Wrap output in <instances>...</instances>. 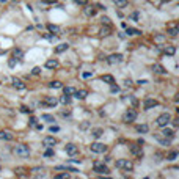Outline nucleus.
<instances>
[{
	"label": "nucleus",
	"mask_w": 179,
	"mask_h": 179,
	"mask_svg": "<svg viewBox=\"0 0 179 179\" xmlns=\"http://www.w3.org/2000/svg\"><path fill=\"white\" fill-rule=\"evenodd\" d=\"M126 33H127L129 36H134V35H142V31H140V30L132 28V27H126Z\"/></svg>",
	"instance_id": "22"
},
{
	"label": "nucleus",
	"mask_w": 179,
	"mask_h": 179,
	"mask_svg": "<svg viewBox=\"0 0 179 179\" xmlns=\"http://www.w3.org/2000/svg\"><path fill=\"white\" fill-rule=\"evenodd\" d=\"M42 3H47V5H53V3H57V0H42Z\"/></svg>",
	"instance_id": "50"
},
{
	"label": "nucleus",
	"mask_w": 179,
	"mask_h": 179,
	"mask_svg": "<svg viewBox=\"0 0 179 179\" xmlns=\"http://www.w3.org/2000/svg\"><path fill=\"white\" fill-rule=\"evenodd\" d=\"M82 77H83V79H88V77H93V71H85V72H82Z\"/></svg>",
	"instance_id": "39"
},
{
	"label": "nucleus",
	"mask_w": 179,
	"mask_h": 179,
	"mask_svg": "<svg viewBox=\"0 0 179 179\" xmlns=\"http://www.w3.org/2000/svg\"><path fill=\"white\" fill-rule=\"evenodd\" d=\"M157 105H159V102H157L156 99H153V97H148V99L143 102L145 110H151V109H154V107H157Z\"/></svg>",
	"instance_id": "8"
},
{
	"label": "nucleus",
	"mask_w": 179,
	"mask_h": 179,
	"mask_svg": "<svg viewBox=\"0 0 179 179\" xmlns=\"http://www.w3.org/2000/svg\"><path fill=\"white\" fill-rule=\"evenodd\" d=\"M60 102H61V104H64V105H68V104L71 102V96H68V94H63V96L60 97Z\"/></svg>",
	"instance_id": "30"
},
{
	"label": "nucleus",
	"mask_w": 179,
	"mask_h": 179,
	"mask_svg": "<svg viewBox=\"0 0 179 179\" xmlns=\"http://www.w3.org/2000/svg\"><path fill=\"white\" fill-rule=\"evenodd\" d=\"M115 5L118 8H126L127 6V0H115Z\"/></svg>",
	"instance_id": "33"
},
{
	"label": "nucleus",
	"mask_w": 179,
	"mask_h": 179,
	"mask_svg": "<svg viewBox=\"0 0 179 179\" xmlns=\"http://www.w3.org/2000/svg\"><path fill=\"white\" fill-rule=\"evenodd\" d=\"M14 137H13V134H9V132H0V140H6V142H9V140H13Z\"/></svg>",
	"instance_id": "24"
},
{
	"label": "nucleus",
	"mask_w": 179,
	"mask_h": 179,
	"mask_svg": "<svg viewBox=\"0 0 179 179\" xmlns=\"http://www.w3.org/2000/svg\"><path fill=\"white\" fill-rule=\"evenodd\" d=\"M101 20H102V24H105V25H110V19H109L107 16H102V17H101Z\"/></svg>",
	"instance_id": "42"
},
{
	"label": "nucleus",
	"mask_w": 179,
	"mask_h": 179,
	"mask_svg": "<svg viewBox=\"0 0 179 179\" xmlns=\"http://www.w3.org/2000/svg\"><path fill=\"white\" fill-rule=\"evenodd\" d=\"M44 156H46V157H52V156H53V149H52V148H47V149L44 151Z\"/></svg>",
	"instance_id": "37"
},
{
	"label": "nucleus",
	"mask_w": 179,
	"mask_h": 179,
	"mask_svg": "<svg viewBox=\"0 0 179 179\" xmlns=\"http://www.w3.org/2000/svg\"><path fill=\"white\" fill-rule=\"evenodd\" d=\"M42 104H44V105H47V107H52V109H53V107L58 104V99H57V97H53V96H47V97L42 101Z\"/></svg>",
	"instance_id": "10"
},
{
	"label": "nucleus",
	"mask_w": 179,
	"mask_h": 179,
	"mask_svg": "<svg viewBox=\"0 0 179 179\" xmlns=\"http://www.w3.org/2000/svg\"><path fill=\"white\" fill-rule=\"evenodd\" d=\"M110 90H112V93H118V91H120V86H116V85L112 83V88H110Z\"/></svg>",
	"instance_id": "46"
},
{
	"label": "nucleus",
	"mask_w": 179,
	"mask_h": 179,
	"mask_svg": "<svg viewBox=\"0 0 179 179\" xmlns=\"http://www.w3.org/2000/svg\"><path fill=\"white\" fill-rule=\"evenodd\" d=\"M101 79H102V82H105V83H109V85L115 83V79H113V75H110V74H104Z\"/></svg>",
	"instance_id": "21"
},
{
	"label": "nucleus",
	"mask_w": 179,
	"mask_h": 179,
	"mask_svg": "<svg viewBox=\"0 0 179 179\" xmlns=\"http://www.w3.org/2000/svg\"><path fill=\"white\" fill-rule=\"evenodd\" d=\"M13 86L17 88V90H25V83H24L20 79H16V77L13 79Z\"/></svg>",
	"instance_id": "15"
},
{
	"label": "nucleus",
	"mask_w": 179,
	"mask_h": 179,
	"mask_svg": "<svg viewBox=\"0 0 179 179\" xmlns=\"http://www.w3.org/2000/svg\"><path fill=\"white\" fill-rule=\"evenodd\" d=\"M162 135H164L165 138H167V137H168V138H171V137L175 135V132H173L171 129H167V126H165V129L162 131Z\"/></svg>",
	"instance_id": "29"
},
{
	"label": "nucleus",
	"mask_w": 179,
	"mask_h": 179,
	"mask_svg": "<svg viewBox=\"0 0 179 179\" xmlns=\"http://www.w3.org/2000/svg\"><path fill=\"white\" fill-rule=\"evenodd\" d=\"M156 41H164V35H157L156 36Z\"/></svg>",
	"instance_id": "52"
},
{
	"label": "nucleus",
	"mask_w": 179,
	"mask_h": 179,
	"mask_svg": "<svg viewBox=\"0 0 179 179\" xmlns=\"http://www.w3.org/2000/svg\"><path fill=\"white\" fill-rule=\"evenodd\" d=\"M109 35H110V27L109 25H105L99 30V36H109Z\"/></svg>",
	"instance_id": "26"
},
{
	"label": "nucleus",
	"mask_w": 179,
	"mask_h": 179,
	"mask_svg": "<svg viewBox=\"0 0 179 179\" xmlns=\"http://www.w3.org/2000/svg\"><path fill=\"white\" fill-rule=\"evenodd\" d=\"M88 126H90V124H88V123H83V124H82V126H80V127H82V129H86V127H88Z\"/></svg>",
	"instance_id": "54"
},
{
	"label": "nucleus",
	"mask_w": 179,
	"mask_h": 179,
	"mask_svg": "<svg viewBox=\"0 0 179 179\" xmlns=\"http://www.w3.org/2000/svg\"><path fill=\"white\" fill-rule=\"evenodd\" d=\"M124 85H126V86H131V85H132V80H131V79H126V80H124Z\"/></svg>",
	"instance_id": "51"
},
{
	"label": "nucleus",
	"mask_w": 179,
	"mask_h": 179,
	"mask_svg": "<svg viewBox=\"0 0 179 179\" xmlns=\"http://www.w3.org/2000/svg\"><path fill=\"white\" fill-rule=\"evenodd\" d=\"M41 120H44V121H47V123H53V121H55L53 116H52V115H47V113H46V115H41Z\"/></svg>",
	"instance_id": "34"
},
{
	"label": "nucleus",
	"mask_w": 179,
	"mask_h": 179,
	"mask_svg": "<svg viewBox=\"0 0 179 179\" xmlns=\"http://www.w3.org/2000/svg\"><path fill=\"white\" fill-rule=\"evenodd\" d=\"M44 168H39V167H36V168H31V173L33 175H36L38 178H44Z\"/></svg>",
	"instance_id": "25"
},
{
	"label": "nucleus",
	"mask_w": 179,
	"mask_h": 179,
	"mask_svg": "<svg viewBox=\"0 0 179 179\" xmlns=\"http://www.w3.org/2000/svg\"><path fill=\"white\" fill-rule=\"evenodd\" d=\"M20 112H22V113H31V109H28L27 105H22V107H20Z\"/></svg>",
	"instance_id": "41"
},
{
	"label": "nucleus",
	"mask_w": 179,
	"mask_h": 179,
	"mask_svg": "<svg viewBox=\"0 0 179 179\" xmlns=\"http://www.w3.org/2000/svg\"><path fill=\"white\" fill-rule=\"evenodd\" d=\"M28 124L35 127V124H36V118H33V116H31V118H30V121H28Z\"/></svg>",
	"instance_id": "49"
},
{
	"label": "nucleus",
	"mask_w": 179,
	"mask_h": 179,
	"mask_svg": "<svg viewBox=\"0 0 179 179\" xmlns=\"http://www.w3.org/2000/svg\"><path fill=\"white\" fill-rule=\"evenodd\" d=\"M115 165L120 170H126V171H132L134 170V164L131 160H127V159H120V160H116Z\"/></svg>",
	"instance_id": "2"
},
{
	"label": "nucleus",
	"mask_w": 179,
	"mask_h": 179,
	"mask_svg": "<svg viewBox=\"0 0 179 179\" xmlns=\"http://www.w3.org/2000/svg\"><path fill=\"white\" fill-rule=\"evenodd\" d=\"M55 178L57 179H66V178H69V175H68V173H61V175H57Z\"/></svg>",
	"instance_id": "43"
},
{
	"label": "nucleus",
	"mask_w": 179,
	"mask_h": 179,
	"mask_svg": "<svg viewBox=\"0 0 179 179\" xmlns=\"http://www.w3.org/2000/svg\"><path fill=\"white\" fill-rule=\"evenodd\" d=\"M131 17H132V19H135V20H140V13H132V14H131Z\"/></svg>",
	"instance_id": "44"
},
{
	"label": "nucleus",
	"mask_w": 179,
	"mask_h": 179,
	"mask_svg": "<svg viewBox=\"0 0 179 179\" xmlns=\"http://www.w3.org/2000/svg\"><path fill=\"white\" fill-rule=\"evenodd\" d=\"M46 68H47V69H57V68H58V60H55V58L47 60V61H46Z\"/></svg>",
	"instance_id": "14"
},
{
	"label": "nucleus",
	"mask_w": 179,
	"mask_h": 179,
	"mask_svg": "<svg viewBox=\"0 0 179 179\" xmlns=\"http://www.w3.org/2000/svg\"><path fill=\"white\" fill-rule=\"evenodd\" d=\"M135 118H137V112L134 110V109H129V110H126V113L123 115V121L124 123H132V121H135Z\"/></svg>",
	"instance_id": "4"
},
{
	"label": "nucleus",
	"mask_w": 179,
	"mask_h": 179,
	"mask_svg": "<svg viewBox=\"0 0 179 179\" xmlns=\"http://www.w3.org/2000/svg\"><path fill=\"white\" fill-rule=\"evenodd\" d=\"M74 94H75L77 99H85L88 96V91L86 90H77V91H74Z\"/></svg>",
	"instance_id": "19"
},
{
	"label": "nucleus",
	"mask_w": 179,
	"mask_h": 179,
	"mask_svg": "<svg viewBox=\"0 0 179 179\" xmlns=\"http://www.w3.org/2000/svg\"><path fill=\"white\" fill-rule=\"evenodd\" d=\"M137 131H138L140 134H146V132H148V126H146V124H140V126H137Z\"/></svg>",
	"instance_id": "35"
},
{
	"label": "nucleus",
	"mask_w": 179,
	"mask_h": 179,
	"mask_svg": "<svg viewBox=\"0 0 179 179\" xmlns=\"http://www.w3.org/2000/svg\"><path fill=\"white\" fill-rule=\"evenodd\" d=\"M123 60V55L121 53H112L109 58H107V63L109 64H116V63H120Z\"/></svg>",
	"instance_id": "9"
},
{
	"label": "nucleus",
	"mask_w": 179,
	"mask_h": 179,
	"mask_svg": "<svg viewBox=\"0 0 179 179\" xmlns=\"http://www.w3.org/2000/svg\"><path fill=\"white\" fill-rule=\"evenodd\" d=\"M24 171H25V168H17L16 170V175L17 176H27V173H24Z\"/></svg>",
	"instance_id": "40"
},
{
	"label": "nucleus",
	"mask_w": 179,
	"mask_h": 179,
	"mask_svg": "<svg viewBox=\"0 0 179 179\" xmlns=\"http://www.w3.org/2000/svg\"><path fill=\"white\" fill-rule=\"evenodd\" d=\"M83 6H85V5H83ZM83 13H85L86 16H90V17H91V16H94V14H96V8H94V6H85Z\"/></svg>",
	"instance_id": "20"
},
{
	"label": "nucleus",
	"mask_w": 179,
	"mask_h": 179,
	"mask_svg": "<svg viewBox=\"0 0 179 179\" xmlns=\"http://www.w3.org/2000/svg\"><path fill=\"white\" fill-rule=\"evenodd\" d=\"M42 145H44L46 148H53V146L57 145V140H55L53 137H44V138H42Z\"/></svg>",
	"instance_id": "12"
},
{
	"label": "nucleus",
	"mask_w": 179,
	"mask_h": 179,
	"mask_svg": "<svg viewBox=\"0 0 179 179\" xmlns=\"http://www.w3.org/2000/svg\"><path fill=\"white\" fill-rule=\"evenodd\" d=\"M68 47H69V46H68L66 42H61V44H58V46L55 47V53H61V52H66V50H68Z\"/></svg>",
	"instance_id": "18"
},
{
	"label": "nucleus",
	"mask_w": 179,
	"mask_h": 179,
	"mask_svg": "<svg viewBox=\"0 0 179 179\" xmlns=\"http://www.w3.org/2000/svg\"><path fill=\"white\" fill-rule=\"evenodd\" d=\"M170 121H171V115H170V113H162V115H159V116H157V120H156L157 126H160V127L168 126V124H170Z\"/></svg>",
	"instance_id": "3"
},
{
	"label": "nucleus",
	"mask_w": 179,
	"mask_h": 179,
	"mask_svg": "<svg viewBox=\"0 0 179 179\" xmlns=\"http://www.w3.org/2000/svg\"><path fill=\"white\" fill-rule=\"evenodd\" d=\"M131 153H132L134 156H137L138 159H143V149H142V146L132 145V146H131Z\"/></svg>",
	"instance_id": "11"
},
{
	"label": "nucleus",
	"mask_w": 179,
	"mask_h": 179,
	"mask_svg": "<svg viewBox=\"0 0 179 179\" xmlns=\"http://www.w3.org/2000/svg\"><path fill=\"white\" fill-rule=\"evenodd\" d=\"M49 86H50V88H55V90H58V88H61V86H63V83H61L60 80H52V82L49 83Z\"/></svg>",
	"instance_id": "28"
},
{
	"label": "nucleus",
	"mask_w": 179,
	"mask_h": 179,
	"mask_svg": "<svg viewBox=\"0 0 179 179\" xmlns=\"http://www.w3.org/2000/svg\"><path fill=\"white\" fill-rule=\"evenodd\" d=\"M137 83H138V85H145V83H148V80H138Z\"/></svg>",
	"instance_id": "53"
},
{
	"label": "nucleus",
	"mask_w": 179,
	"mask_h": 179,
	"mask_svg": "<svg viewBox=\"0 0 179 179\" xmlns=\"http://www.w3.org/2000/svg\"><path fill=\"white\" fill-rule=\"evenodd\" d=\"M16 63H17V60H16V58H14V57H13V58H9V60H8V64H9V68H14V66H16Z\"/></svg>",
	"instance_id": "38"
},
{
	"label": "nucleus",
	"mask_w": 179,
	"mask_h": 179,
	"mask_svg": "<svg viewBox=\"0 0 179 179\" xmlns=\"http://www.w3.org/2000/svg\"><path fill=\"white\" fill-rule=\"evenodd\" d=\"M13 57H14L16 60H22V57H24V52H22L20 49H14V50H13Z\"/></svg>",
	"instance_id": "27"
},
{
	"label": "nucleus",
	"mask_w": 179,
	"mask_h": 179,
	"mask_svg": "<svg viewBox=\"0 0 179 179\" xmlns=\"http://www.w3.org/2000/svg\"><path fill=\"white\" fill-rule=\"evenodd\" d=\"M91 134H93V137H96V138H99V137H101V135L104 134V131H102L101 127H97V129H93V131H91Z\"/></svg>",
	"instance_id": "31"
},
{
	"label": "nucleus",
	"mask_w": 179,
	"mask_h": 179,
	"mask_svg": "<svg viewBox=\"0 0 179 179\" xmlns=\"http://www.w3.org/2000/svg\"><path fill=\"white\" fill-rule=\"evenodd\" d=\"M47 28H49V31H50V33H55V35H61V30H60V27H58V25L49 24V25H47Z\"/></svg>",
	"instance_id": "17"
},
{
	"label": "nucleus",
	"mask_w": 179,
	"mask_h": 179,
	"mask_svg": "<svg viewBox=\"0 0 179 179\" xmlns=\"http://www.w3.org/2000/svg\"><path fill=\"white\" fill-rule=\"evenodd\" d=\"M167 33L171 35V36H176L179 33V24L178 22H170V24L167 25Z\"/></svg>",
	"instance_id": "7"
},
{
	"label": "nucleus",
	"mask_w": 179,
	"mask_h": 179,
	"mask_svg": "<svg viewBox=\"0 0 179 179\" xmlns=\"http://www.w3.org/2000/svg\"><path fill=\"white\" fill-rule=\"evenodd\" d=\"M90 149L93 151V153H96V154H102V153H105L107 151V146L104 145V143H91L90 145Z\"/></svg>",
	"instance_id": "5"
},
{
	"label": "nucleus",
	"mask_w": 179,
	"mask_h": 179,
	"mask_svg": "<svg viewBox=\"0 0 179 179\" xmlns=\"http://www.w3.org/2000/svg\"><path fill=\"white\" fill-rule=\"evenodd\" d=\"M31 72H33L35 75H38V74H41V68H38V66H36V68H33V71H31Z\"/></svg>",
	"instance_id": "45"
},
{
	"label": "nucleus",
	"mask_w": 179,
	"mask_h": 179,
	"mask_svg": "<svg viewBox=\"0 0 179 179\" xmlns=\"http://www.w3.org/2000/svg\"><path fill=\"white\" fill-rule=\"evenodd\" d=\"M164 52H165L167 55H175V53H176V47H175V46H165V47H164Z\"/></svg>",
	"instance_id": "23"
},
{
	"label": "nucleus",
	"mask_w": 179,
	"mask_h": 179,
	"mask_svg": "<svg viewBox=\"0 0 179 179\" xmlns=\"http://www.w3.org/2000/svg\"><path fill=\"white\" fill-rule=\"evenodd\" d=\"M93 168H94V171H96L97 175H109V173H110L109 168H107V165H104V164H101V162H96V164L93 165Z\"/></svg>",
	"instance_id": "6"
},
{
	"label": "nucleus",
	"mask_w": 179,
	"mask_h": 179,
	"mask_svg": "<svg viewBox=\"0 0 179 179\" xmlns=\"http://www.w3.org/2000/svg\"><path fill=\"white\" fill-rule=\"evenodd\" d=\"M49 131L53 134V132H58V131H60V127H58V126H50V129H49Z\"/></svg>",
	"instance_id": "47"
},
{
	"label": "nucleus",
	"mask_w": 179,
	"mask_h": 179,
	"mask_svg": "<svg viewBox=\"0 0 179 179\" xmlns=\"http://www.w3.org/2000/svg\"><path fill=\"white\" fill-rule=\"evenodd\" d=\"M61 88H63V86H61ZM74 91H75V90H74L72 86H64V88H63V93H64V94H68V96L74 94Z\"/></svg>",
	"instance_id": "32"
},
{
	"label": "nucleus",
	"mask_w": 179,
	"mask_h": 179,
	"mask_svg": "<svg viewBox=\"0 0 179 179\" xmlns=\"http://www.w3.org/2000/svg\"><path fill=\"white\" fill-rule=\"evenodd\" d=\"M153 71L157 72V74H167L165 68H164L162 64H159V63H154V64H153Z\"/></svg>",
	"instance_id": "16"
},
{
	"label": "nucleus",
	"mask_w": 179,
	"mask_h": 179,
	"mask_svg": "<svg viewBox=\"0 0 179 179\" xmlns=\"http://www.w3.org/2000/svg\"><path fill=\"white\" fill-rule=\"evenodd\" d=\"M72 2H74V3H77V5H82V6H83V5H86V0H72Z\"/></svg>",
	"instance_id": "48"
},
{
	"label": "nucleus",
	"mask_w": 179,
	"mask_h": 179,
	"mask_svg": "<svg viewBox=\"0 0 179 179\" xmlns=\"http://www.w3.org/2000/svg\"><path fill=\"white\" fill-rule=\"evenodd\" d=\"M13 153L16 156H20V157H28L30 156V149H28L27 145H16L13 148Z\"/></svg>",
	"instance_id": "1"
},
{
	"label": "nucleus",
	"mask_w": 179,
	"mask_h": 179,
	"mask_svg": "<svg viewBox=\"0 0 179 179\" xmlns=\"http://www.w3.org/2000/svg\"><path fill=\"white\" fill-rule=\"evenodd\" d=\"M64 151H66V154H69V156H75V154L79 153V148H77L75 145H72V143H69V145H66V148H64Z\"/></svg>",
	"instance_id": "13"
},
{
	"label": "nucleus",
	"mask_w": 179,
	"mask_h": 179,
	"mask_svg": "<svg viewBox=\"0 0 179 179\" xmlns=\"http://www.w3.org/2000/svg\"><path fill=\"white\" fill-rule=\"evenodd\" d=\"M176 157H178V153H176V151H171V153L167 156V160H176Z\"/></svg>",
	"instance_id": "36"
}]
</instances>
